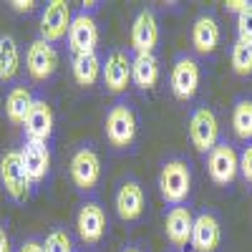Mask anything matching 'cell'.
I'll return each mask as SVG.
<instances>
[{
  "mask_svg": "<svg viewBox=\"0 0 252 252\" xmlns=\"http://www.w3.org/2000/svg\"><path fill=\"white\" fill-rule=\"evenodd\" d=\"M192 227H194V215L187 207H172L164 217V232L174 247H187L192 240Z\"/></svg>",
  "mask_w": 252,
  "mask_h": 252,
  "instance_id": "cell-18",
  "label": "cell"
},
{
  "mask_svg": "<svg viewBox=\"0 0 252 252\" xmlns=\"http://www.w3.org/2000/svg\"><path fill=\"white\" fill-rule=\"evenodd\" d=\"M10 8H13L15 13H31V10L35 8V3H33V0H13Z\"/></svg>",
  "mask_w": 252,
  "mask_h": 252,
  "instance_id": "cell-30",
  "label": "cell"
},
{
  "mask_svg": "<svg viewBox=\"0 0 252 252\" xmlns=\"http://www.w3.org/2000/svg\"><path fill=\"white\" fill-rule=\"evenodd\" d=\"M78 237L86 245H98L106 235V212L98 202H83L76 215Z\"/></svg>",
  "mask_w": 252,
  "mask_h": 252,
  "instance_id": "cell-10",
  "label": "cell"
},
{
  "mask_svg": "<svg viewBox=\"0 0 252 252\" xmlns=\"http://www.w3.org/2000/svg\"><path fill=\"white\" fill-rule=\"evenodd\" d=\"M23 131L28 141H38V144H48L53 136V109L51 103L43 98H35L33 106L23 121Z\"/></svg>",
  "mask_w": 252,
  "mask_h": 252,
  "instance_id": "cell-13",
  "label": "cell"
},
{
  "mask_svg": "<svg viewBox=\"0 0 252 252\" xmlns=\"http://www.w3.org/2000/svg\"><path fill=\"white\" fill-rule=\"evenodd\" d=\"M68 48L73 56H83V53H96L98 46V26L96 18L91 13H78L71 20L68 28Z\"/></svg>",
  "mask_w": 252,
  "mask_h": 252,
  "instance_id": "cell-7",
  "label": "cell"
},
{
  "mask_svg": "<svg viewBox=\"0 0 252 252\" xmlns=\"http://www.w3.org/2000/svg\"><path fill=\"white\" fill-rule=\"evenodd\" d=\"M33 94L26 86H13L5 96V116L10 124H23L31 106H33Z\"/></svg>",
  "mask_w": 252,
  "mask_h": 252,
  "instance_id": "cell-22",
  "label": "cell"
},
{
  "mask_svg": "<svg viewBox=\"0 0 252 252\" xmlns=\"http://www.w3.org/2000/svg\"><path fill=\"white\" fill-rule=\"evenodd\" d=\"M232 131L242 141H252V98L242 96L232 106Z\"/></svg>",
  "mask_w": 252,
  "mask_h": 252,
  "instance_id": "cell-23",
  "label": "cell"
},
{
  "mask_svg": "<svg viewBox=\"0 0 252 252\" xmlns=\"http://www.w3.org/2000/svg\"><path fill=\"white\" fill-rule=\"evenodd\" d=\"M26 68L33 81H48L58 68V51L53 48V43H46L43 38L33 40L26 53Z\"/></svg>",
  "mask_w": 252,
  "mask_h": 252,
  "instance_id": "cell-11",
  "label": "cell"
},
{
  "mask_svg": "<svg viewBox=\"0 0 252 252\" xmlns=\"http://www.w3.org/2000/svg\"><path fill=\"white\" fill-rule=\"evenodd\" d=\"M0 252H10V240H8L3 227H0Z\"/></svg>",
  "mask_w": 252,
  "mask_h": 252,
  "instance_id": "cell-32",
  "label": "cell"
},
{
  "mask_svg": "<svg viewBox=\"0 0 252 252\" xmlns=\"http://www.w3.org/2000/svg\"><path fill=\"white\" fill-rule=\"evenodd\" d=\"M101 78L111 94H124L131 83V58L124 51H111L101 61Z\"/></svg>",
  "mask_w": 252,
  "mask_h": 252,
  "instance_id": "cell-12",
  "label": "cell"
},
{
  "mask_svg": "<svg viewBox=\"0 0 252 252\" xmlns=\"http://www.w3.org/2000/svg\"><path fill=\"white\" fill-rule=\"evenodd\" d=\"M192 46L202 56H209V53L217 51V46H220V23H217L215 15L202 13L194 20V26H192Z\"/></svg>",
  "mask_w": 252,
  "mask_h": 252,
  "instance_id": "cell-19",
  "label": "cell"
},
{
  "mask_svg": "<svg viewBox=\"0 0 252 252\" xmlns=\"http://www.w3.org/2000/svg\"><path fill=\"white\" fill-rule=\"evenodd\" d=\"M0 184L3 189L15 199V202H23L31 192V179L23 169V161H20V152L10 149L0 157Z\"/></svg>",
  "mask_w": 252,
  "mask_h": 252,
  "instance_id": "cell-5",
  "label": "cell"
},
{
  "mask_svg": "<svg viewBox=\"0 0 252 252\" xmlns=\"http://www.w3.org/2000/svg\"><path fill=\"white\" fill-rule=\"evenodd\" d=\"M229 63H232V71L242 78L252 76V43L245 40H235L232 53H229Z\"/></svg>",
  "mask_w": 252,
  "mask_h": 252,
  "instance_id": "cell-25",
  "label": "cell"
},
{
  "mask_svg": "<svg viewBox=\"0 0 252 252\" xmlns=\"http://www.w3.org/2000/svg\"><path fill=\"white\" fill-rule=\"evenodd\" d=\"M159 192L161 199L172 207H182L192 192V172L184 159H169L164 161L159 172Z\"/></svg>",
  "mask_w": 252,
  "mask_h": 252,
  "instance_id": "cell-1",
  "label": "cell"
},
{
  "mask_svg": "<svg viewBox=\"0 0 252 252\" xmlns=\"http://www.w3.org/2000/svg\"><path fill=\"white\" fill-rule=\"evenodd\" d=\"M189 139L199 154H209L220 144V121L209 106H197L189 116Z\"/></svg>",
  "mask_w": 252,
  "mask_h": 252,
  "instance_id": "cell-2",
  "label": "cell"
},
{
  "mask_svg": "<svg viewBox=\"0 0 252 252\" xmlns=\"http://www.w3.org/2000/svg\"><path fill=\"white\" fill-rule=\"evenodd\" d=\"M71 179L81 192H91L101 179V159L91 146L78 149L71 159Z\"/></svg>",
  "mask_w": 252,
  "mask_h": 252,
  "instance_id": "cell-9",
  "label": "cell"
},
{
  "mask_svg": "<svg viewBox=\"0 0 252 252\" xmlns=\"http://www.w3.org/2000/svg\"><path fill=\"white\" fill-rule=\"evenodd\" d=\"M124 252H141V250H139V247H126Z\"/></svg>",
  "mask_w": 252,
  "mask_h": 252,
  "instance_id": "cell-33",
  "label": "cell"
},
{
  "mask_svg": "<svg viewBox=\"0 0 252 252\" xmlns=\"http://www.w3.org/2000/svg\"><path fill=\"white\" fill-rule=\"evenodd\" d=\"M71 71L78 86L89 89L101 78V58L96 53H83V56H73L71 61Z\"/></svg>",
  "mask_w": 252,
  "mask_h": 252,
  "instance_id": "cell-21",
  "label": "cell"
},
{
  "mask_svg": "<svg viewBox=\"0 0 252 252\" xmlns=\"http://www.w3.org/2000/svg\"><path fill=\"white\" fill-rule=\"evenodd\" d=\"M252 3H250V0H227V3H224V8L229 10V13H235V15H240L242 10H247Z\"/></svg>",
  "mask_w": 252,
  "mask_h": 252,
  "instance_id": "cell-29",
  "label": "cell"
},
{
  "mask_svg": "<svg viewBox=\"0 0 252 252\" xmlns=\"http://www.w3.org/2000/svg\"><path fill=\"white\" fill-rule=\"evenodd\" d=\"M43 252H73V242L66 229H53L43 242Z\"/></svg>",
  "mask_w": 252,
  "mask_h": 252,
  "instance_id": "cell-26",
  "label": "cell"
},
{
  "mask_svg": "<svg viewBox=\"0 0 252 252\" xmlns=\"http://www.w3.org/2000/svg\"><path fill=\"white\" fill-rule=\"evenodd\" d=\"M222 242V224L212 212H199L194 217V227H192V245L197 252H215Z\"/></svg>",
  "mask_w": 252,
  "mask_h": 252,
  "instance_id": "cell-15",
  "label": "cell"
},
{
  "mask_svg": "<svg viewBox=\"0 0 252 252\" xmlns=\"http://www.w3.org/2000/svg\"><path fill=\"white\" fill-rule=\"evenodd\" d=\"M159 43V23H157V15L152 10H141L134 18V26H131V48L139 53H154Z\"/></svg>",
  "mask_w": 252,
  "mask_h": 252,
  "instance_id": "cell-16",
  "label": "cell"
},
{
  "mask_svg": "<svg viewBox=\"0 0 252 252\" xmlns=\"http://www.w3.org/2000/svg\"><path fill=\"white\" fill-rule=\"evenodd\" d=\"M18 252H43V245L35 242V240H28V242L20 245V250H18Z\"/></svg>",
  "mask_w": 252,
  "mask_h": 252,
  "instance_id": "cell-31",
  "label": "cell"
},
{
  "mask_svg": "<svg viewBox=\"0 0 252 252\" xmlns=\"http://www.w3.org/2000/svg\"><path fill=\"white\" fill-rule=\"evenodd\" d=\"M18 46L10 35H0V81H10L18 73Z\"/></svg>",
  "mask_w": 252,
  "mask_h": 252,
  "instance_id": "cell-24",
  "label": "cell"
},
{
  "mask_svg": "<svg viewBox=\"0 0 252 252\" xmlns=\"http://www.w3.org/2000/svg\"><path fill=\"white\" fill-rule=\"evenodd\" d=\"M106 139L116 149H126L136 139V116L129 103H116L106 114Z\"/></svg>",
  "mask_w": 252,
  "mask_h": 252,
  "instance_id": "cell-4",
  "label": "cell"
},
{
  "mask_svg": "<svg viewBox=\"0 0 252 252\" xmlns=\"http://www.w3.org/2000/svg\"><path fill=\"white\" fill-rule=\"evenodd\" d=\"M71 20L73 15H71V5L66 0H51L43 15H40V38L46 43H56L63 35H68Z\"/></svg>",
  "mask_w": 252,
  "mask_h": 252,
  "instance_id": "cell-8",
  "label": "cell"
},
{
  "mask_svg": "<svg viewBox=\"0 0 252 252\" xmlns=\"http://www.w3.org/2000/svg\"><path fill=\"white\" fill-rule=\"evenodd\" d=\"M114 204H116V215H119L124 222H136V220L144 215V204H146L144 187H141L136 179L121 182Z\"/></svg>",
  "mask_w": 252,
  "mask_h": 252,
  "instance_id": "cell-14",
  "label": "cell"
},
{
  "mask_svg": "<svg viewBox=\"0 0 252 252\" xmlns=\"http://www.w3.org/2000/svg\"><path fill=\"white\" fill-rule=\"evenodd\" d=\"M240 174L252 182V141L240 152Z\"/></svg>",
  "mask_w": 252,
  "mask_h": 252,
  "instance_id": "cell-28",
  "label": "cell"
},
{
  "mask_svg": "<svg viewBox=\"0 0 252 252\" xmlns=\"http://www.w3.org/2000/svg\"><path fill=\"white\" fill-rule=\"evenodd\" d=\"M20 161L23 169L31 179V184L43 182L51 172V152L48 144H38V141H26V146L20 149Z\"/></svg>",
  "mask_w": 252,
  "mask_h": 252,
  "instance_id": "cell-17",
  "label": "cell"
},
{
  "mask_svg": "<svg viewBox=\"0 0 252 252\" xmlns=\"http://www.w3.org/2000/svg\"><path fill=\"white\" fill-rule=\"evenodd\" d=\"M237 40L252 43V5L237 15Z\"/></svg>",
  "mask_w": 252,
  "mask_h": 252,
  "instance_id": "cell-27",
  "label": "cell"
},
{
  "mask_svg": "<svg viewBox=\"0 0 252 252\" xmlns=\"http://www.w3.org/2000/svg\"><path fill=\"white\" fill-rule=\"evenodd\" d=\"M207 172L215 184L227 187L232 184L240 174V154L229 141H220L212 152L207 154Z\"/></svg>",
  "mask_w": 252,
  "mask_h": 252,
  "instance_id": "cell-3",
  "label": "cell"
},
{
  "mask_svg": "<svg viewBox=\"0 0 252 252\" xmlns=\"http://www.w3.org/2000/svg\"><path fill=\"white\" fill-rule=\"evenodd\" d=\"M131 81L141 91H152L159 83V61L154 53H139L131 58Z\"/></svg>",
  "mask_w": 252,
  "mask_h": 252,
  "instance_id": "cell-20",
  "label": "cell"
},
{
  "mask_svg": "<svg viewBox=\"0 0 252 252\" xmlns=\"http://www.w3.org/2000/svg\"><path fill=\"white\" fill-rule=\"evenodd\" d=\"M199 81H202L199 63L192 56H179L172 66V73H169V86H172L174 98L192 101L197 89H199Z\"/></svg>",
  "mask_w": 252,
  "mask_h": 252,
  "instance_id": "cell-6",
  "label": "cell"
}]
</instances>
